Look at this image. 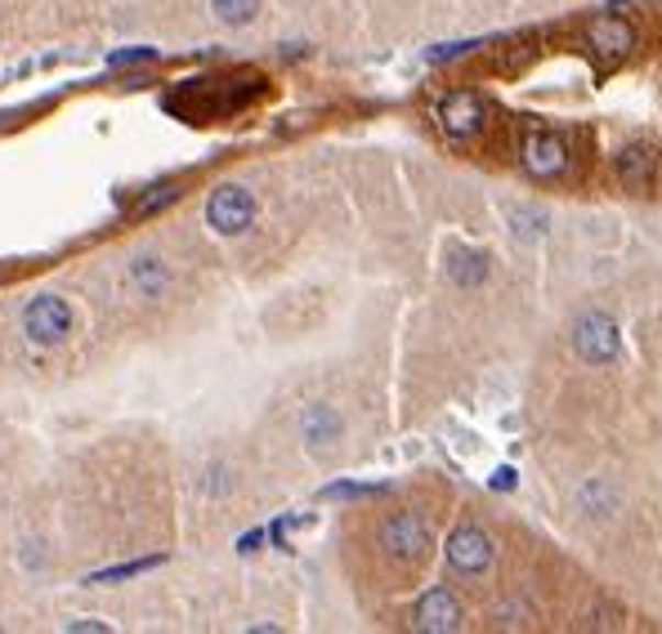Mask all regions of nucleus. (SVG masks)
<instances>
[{
    "label": "nucleus",
    "mask_w": 662,
    "mask_h": 634,
    "mask_svg": "<svg viewBox=\"0 0 662 634\" xmlns=\"http://www.w3.org/2000/svg\"><path fill=\"white\" fill-rule=\"evenodd\" d=\"M443 558H448V568L456 577H484L493 568V558H497V541L479 523H461V527H452V536L443 545Z\"/></svg>",
    "instance_id": "1"
},
{
    "label": "nucleus",
    "mask_w": 662,
    "mask_h": 634,
    "mask_svg": "<svg viewBox=\"0 0 662 634\" xmlns=\"http://www.w3.org/2000/svg\"><path fill=\"white\" fill-rule=\"evenodd\" d=\"M573 348H577V358L591 363V367H609L618 358V322L609 313H582L573 322Z\"/></svg>",
    "instance_id": "2"
},
{
    "label": "nucleus",
    "mask_w": 662,
    "mask_h": 634,
    "mask_svg": "<svg viewBox=\"0 0 662 634\" xmlns=\"http://www.w3.org/2000/svg\"><path fill=\"white\" fill-rule=\"evenodd\" d=\"M73 304L68 300H58V296H36V300H27V309H23V331H27V340L32 344H63L73 335Z\"/></svg>",
    "instance_id": "3"
},
{
    "label": "nucleus",
    "mask_w": 662,
    "mask_h": 634,
    "mask_svg": "<svg viewBox=\"0 0 662 634\" xmlns=\"http://www.w3.org/2000/svg\"><path fill=\"white\" fill-rule=\"evenodd\" d=\"M380 545L385 554H394L399 563H421V554L430 549V523L417 510H399L380 523Z\"/></svg>",
    "instance_id": "4"
},
{
    "label": "nucleus",
    "mask_w": 662,
    "mask_h": 634,
    "mask_svg": "<svg viewBox=\"0 0 662 634\" xmlns=\"http://www.w3.org/2000/svg\"><path fill=\"white\" fill-rule=\"evenodd\" d=\"M255 220V197L238 183H220L211 197H207V224L220 233V237H238L246 233Z\"/></svg>",
    "instance_id": "5"
},
{
    "label": "nucleus",
    "mask_w": 662,
    "mask_h": 634,
    "mask_svg": "<svg viewBox=\"0 0 662 634\" xmlns=\"http://www.w3.org/2000/svg\"><path fill=\"white\" fill-rule=\"evenodd\" d=\"M488 125V103L475 94V90H452L443 103H439V130L456 144H466V138L484 134Z\"/></svg>",
    "instance_id": "6"
},
{
    "label": "nucleus",
    "mask_w": 662,
    "mask_h": 634,
    "mask_svg": "<svg viewBox=\"0 0 662 634\" xmlns=\"http://www.w3.org/2000/svg\"><path fill=\"white\" fill-rule=\"evenodd\" d=\"M461 621H466V612H461L456 594L443 586H430L408 612V625L421 634H452V630H461Z\"/></svg>",
    "instance_id": "7"
},
{
    "label": "nucleus",
    "mask_w": 662,
    "mask_h": 634,
    "mask_svg": "<svg viewBox=\"0 0 662 634\" xmlns=\"http://www.w3.org/2000/svg\"><path fill=\"white\" fill-rule=\"evenodd\" d=\"M523 170L533 179H555L569 170V144L560 134H528L523 138Z\"/></svg>",
    "instance_id": "8"
},
{
    "label": "nucleus",
    "mask_w": 662,
    "mask_h": 634,
    "mask_svg": "<svg viewBox=\"0 0 662 634\" xmlns=\"http://www.w3.org/2000/svg\"><path fill=\"white\" fill-rule=\"evenodd\" d=\"M300 434H305V443H309L313 452H327V447L341 443L345 420L331 411L327 402H313V407H305V415H300Z\"/></svg>",
    "instance_id": "9"
},
{
    "label": "nucleus",
    "mask_w": 662,
    "mask_h": 634,
    "mask_svg": "<svg viewBox=\"0 0 662 634\" xmlns=\"http://www.w3.org/2000/svg\"><path fill=\"white\" fill-rule=\"evenodd\" d=\"M658 175V148L653 144H627L618 153V179L631 188V192H644Z\"/></svg>",
    "instance_id": "10"
},
{
    "label": "nucleus",
    "mask_w": 662,
    "mask_h": 634,
    "mask_svg": "<svg viewBox=\"0 0 662 634\" xmlns=\"http://www.w3.org/2000/svg\"><path fill=\"white\" fill-rule=\"evenodd\" d=\"M448 277L456 281L461 291H475L488 281V255L475 251V246H452L448 251Z\"/></svg>",
    "instance_id": "11"
},
{
    "label": "nucleus",
    "mask_w": 662,
    "mask_h": 634,
    "mask_svg": "<svg viewBox=\"0 0 662 634\" xmlns=\"http://www.w3.org/2000/svg\"><path fill=\"white\" fill-rule=\"evenodd\" d=\"M586 41H591V49H600L605 58H622V54H631L636 32L627 23H618V19H595L586 27Z\"/></svg>",
    "instance_id": "12"
},
{
    "label": "nucleus",
    "mask_w": 662,
    "mask_h": 634,
    "mask_svg": "<svg viewBox=\"0 0 662 634\" xmlns=\"http://www.w3.org/2000/svg\"><path fill=\"white\" fill-rule=\"evenodd\" d=\"M618 505H622L618 487L605 482V478H591V482H582V491H577V510H582V514L609 519V514H618Z\"/></svg>",
    "instance_id": "13"
},
{
    "label": "nucleus",
    "mask_w": 662,
    "mask_h": 634,
    "mask_svg": "<svg viewBox=\"0 0 662 634\" xmlns=\"http://www.w3.org/2000/svg\"><path fill=\"white\" fill-rule=\"evenodd\" d=\"M135 281H140L144 296H162L166 281H170V272H166L162 259H135Z\"/></svg>",
    "instance_id": "14"
},
{
    "label": "nucleus",
    "mask_w": 662,
    "mask_h": 634,
    "mask_svg": "<svg viewBox=\"0 0 662 634\" xmlns=\"http://www.w3.org/2000/svg\"><path fill=\"white\" fill-rule=\"evenodd\" d=\"M211 10H216V19H220V23L242 27V23H251V19H255L260 0H211Z\"/></svg>",
    "instance_id": "15"
},
{
    "label": "nucleus",
    "mask_w": 662,
    "mask_h": 634,
    "mask_svg": "<svg viewBox=\"0 0 662 634\" xmlns=\"http://www.w3.org/2000/svg\"><path fill=\"white\" fill-rule=\"evenodd\" d=\"M170 201H179V183H175V179L148 188V197H140V205H135V215H157V210L170 205Z\"/></svg>",
    "instance_id": "16"
},
{
    "label": "nucleus",
    "mask_w": 662,
    "mask_h": 634,
    "mask_svg": "<svg viewBox=\"0 0 662 634\" xmlns=\"http://www.w3.org/2000/svg\"><path fill=\"white\" fill-rule=\"evenodd\" d=\"M162 558H140V563H121V568H108V572H95L90 586H108V581H130V577H140L148 568H157Z\"/></svg>",
    "instance_id": "17"
},
{
    "label": "nucleus",
    "mask_w": 662,
    "mask_h": 634,
    "mask_svg": "<svg viewBox=\"0 0 662 634\" xmlns=\"http://www.w3.org/2000/svg\"><path fill=\"white\" fill-rule=\"evenodd\" d=\"M510 224H515V237H519V233H523V237H542L547 215H542V210H510Z\"/></svg>",
    "instance_id": "18"
},
{
    "label": "nucleus",
    "mask_w": 662,
    "mask_h": 634,
    "mask_svg": "<svg viewBox=\"0 0 662 634\" xmlns=\"http://www.w3.org/2000/svg\"><path fill=\"white\" fill-rule=\"evenodd\" d=\"M376 491H380V487H350V482H336V487H327L322 497H327V501H341V497H376Z\"/></svg>",
    "instance_id": "19"
},
{
    "label": "nucleus",
    "mask_w": 662,
    "mask_h": 634,
    "mask_svg": "<svg viewBox=\"0 0 662 634\" xmlns=\"http://www.w3.org/2000/svg\"><path fill=\"white\" fill-rule=\"evenodd\" d=\"M148 58H157V49H121V54H108V63H112V67H125V63H148Z\"/></svg>",
    "instance_id": "20"
},
{
    "label": "nucleus",
    "mask_w": 662,
    "mask_h": 634,
    "mask_svg": "<svg viewBox=\"0 0 662 634\" xmlns=\"http://www.w3.org/2000/svg\"><path fill=\"white\" fill-rule=\"evenodd\" d=\"M510 478H515L510 469H497V478H493V487H497V491H506V487H510Z\"/></svg>",
    "instance_id": "21"
},
{
    "label": "nucleus",
    "mask_w": 662,
    "mask_h": 634,
    "mask_svg": "<svg viewBox=\"0 0 662 634\" xmlns=\"http://www.w3.org/2000/svg\"><path fill=\"white\" fill-rule=\"evenodd\" d=\"M73 630H108L103 621H73Z\"/></svg>",
    "instance_id": "22"
}]
</instances>
